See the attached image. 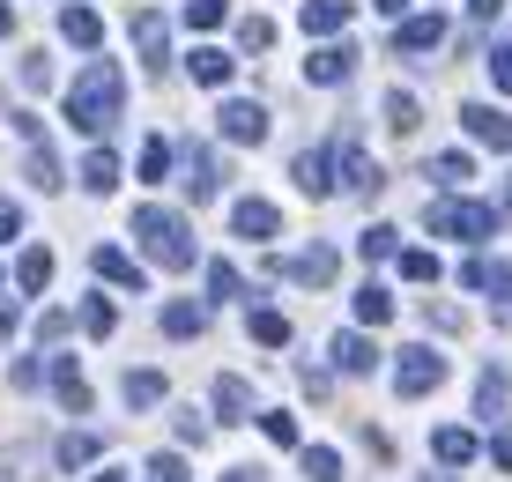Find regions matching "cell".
<instances>
[{
    "instance_id": "13",
    "label": "cell",
    "mask_w": 512,
    "mask_h": 482,
    "mask_svg": "<svg viewBox=\"0 0 512 482\" xmlns=\"http://www.w3.org/2000/svg\"><path fill=\"white\" fill-rule=\"evenodd\" d=\"M231 230H238V238H253V245H268V238H282V208L275 201H238L231 208Z\"/></svg>"
},
{
    "instance_id": "22",
    "label": "cell",
    "mask_w": 512,
    "mask_h": 482,
    "mask_svg": "<svg viewBox=\"0 0 512 482\" xmlns=\"http://www.w3.org/2000/svg\"><path fill=\"white\" fill-rule=\"evenodd\" d=\"M45 282H52V253H45V245H23V260H15V290L38 297Z\"/></svg>"
},
{
    "instance_id": "54",
    "label": "cell",
    "mask_w": 512,
    "mask_h": 482,
    "mask_svg": "<svg viewBox=\"0 0 512 482\" xmlns=\"http://www.w3.org/2000/svg\"><path fill=\"white\" fill-rule=\"evenodd\" d=\"M8 30H15V8H8V0H0V38H8Z\"/></svg>"
},
{
    "instance_id": "47",
    "label": "cell",
    "mask_w": 512,
    "mask_h": 482,
    "mask_svg": "<svg viewBox=\"0 0 512 482\" xmlns=\"http://www.w3.org/2000/svg\"><path fill=\"white\" fill-rule=\"evenodd\" d=\"M8 238H23V208H15L8 193H0V245H8Z\"/></svg>"
},
{
    "instance_id": "21",
    "label": "cell",
    "mask_w": 512,
    "mask_h": 482,
    "mask_svg": "<svg viewBox=\"0 0 512 482\" xmlns=\"http://www.w3.org/2000/svg\"><path fill=\"white\" fill-rule=\"evenodd\" d=\"M297 23H305L312 38H334V30H349V0H305Z\"/></svg>"
},
{
    "instance_id": "43",
    "label": "cell",
    "mask_w": 512,
    "mask_h": 482,
    "mask_svg": "<svg viewBox=\"0 0 512 482\" xmlns=\"http://www.w3.org/2000/svg\"><path fill=\"white\" fill-rule=\"evenodd\" d=\"M401 260V282H438V260L431 253H394Z\"/></svg>"
},
{
    "instance_id": "3",
    "label": "cell",
    "mask_w": 512,
    "mask_h": 482,
    "mask_svg": "<svg viewBox=\"0 0 512 482\" xmlns=\"http://www.w3.org/2000/svg\"><path fill=\"white\" fill-rule=\"evenodd\" d=\"M423 223H431L438 238H461V245H483L490 230H498V208H483V201H468V193H461V201H431V216H423Z\"/></svg>"
},
{
    "instance_id": "29",
    "label": "cell",
    "mask_w": 512,
    "mask_h": 482,
    "mask_svg": "<svg viewBox=\"0 0 512 482\" xmlns=\"http://www.w3.org/2000/svg\"><path fill=\"white\" fill-rule=\"evenodd\" d=\"M297 468H305V482H342V453H334V445H305Z\"/></svg>"
},
{
    "instance_id": "34",
    "label": "cell",
    "mask_w": 512,
    "mask_h": 482,
    "mask_svg": "<svg viewBox=\"0 0 512 482\" xmlns=\"http://www.w3.org/2000/svg\"><path fill=\"white\" fill-rule=\"evenodd\" d=\"M260 438L290 453V445H297V416H290V408H260Z\"/></svg>"
},
{
    "instance_id": "55",
    "label": "cell",
    "mask_w": 512,
    "mask_h": 482,
    "mask_svg": "<svg viewBox=\"0 0 512 482\" xmlns=\"http://www.w3.org/2000/svg\"><path fill=\"white\" fill-rule=\"evenodd\" d=\"M372 8H379V15H401V8H409V0H372Z\"/></svg>"
},
{
    "instance_id": "41",
    "label": "cell",
    "mask_w": 512,
    "mask_h": 482,
    "mask_svg": "<svg viewBox=\"0 0 512 482\" xmlns=\"http://www.w3.org/2000/svg\"><path fill=\"white\" fill-rule=\"evenodd\" d=\"M512 401V386H505V371H490L483 379V394H475V408H483V416H498V408Z\"/></svg>"
},
{
    "instance_id": "16",
    "label": "cell",
    "mask_w": 512,
    "mask_h": 482,
    "mask_svg": "<svg viewBox=\"0 0 512 482\" xmlns=\"http://www.w3.org/2000/svg\"><path fill=\"white\" fill-rule=\"evenodd\" d=\"M290 178H297V193L327 201V193H334V156H327V149H305V156L290 164Z\"/></svg>"
},
{
    "instance_id": "48",
    "label": "cell",
    "mask_w": 512,
    "mask_h": 482,
    "mask_svg": "<svg viewBox=\"0 0 512 482\" xmlns=\"http://www.w3.org/2000/svg\"><path fill=\"white\" fill-rule=\"evenodd\" d=\"M52 82V60H45V52H30V60H23V89H45Z\"/></svg>"
},
{
    "instance_id": "20",
    "label": "cell",
    "mask_w": 512,
    "mask_h": 482,
    "mask_svg": "<svg viewBox=\"0 0 512 482\" xmlns=\"http://www.w3.org/2000/svg\"><path fill=\"white\" fill-rule=\"evenodd\" d=\"M60 38L82 45V52H97V45H104V15H97V8H67V15H60Z\"/></svg>"
},
{
    "instance_id": "19",
    "label": "cell",
    "mask_w": 512,
    "mask_h": 482,
    "mask_svg": "<svg viewBox=\"0 0 512 482\" xmlns=\"http://www.w3.org/2000/svg\"><path fill=\"white\" fill-rule=\"evenodd\" d=\"M431 453H438V468H468V460H475V431L446 423V431H431Z\"/></svg>"
},
{
    "instance_id": "24",
    "label": "cell",
    "mask_w": 512,
    "mask_h": 482,
    "mask_svg": "<svg viewBox=\"0 0 512 482\" xmlns=\"http://www.w3.org/2000/svg\"><path fill=\"white\" fill-rule=\"evenodd\" d=\"M171 171H179V149H171L164 134H149V141H141V178H149V186H164Z\"/></svg>"
},
{
    "instance_id": "49",
    "label": "cell",
    "mask_w": 512,
    "mask_h": 482,
    "mask_svg": "<svg viewBox=\"0 0 512 482\" xmlns=\"http://www.w3.org/2000/svg\"><path fill=\"white\" fill-rule=\"evenodd\" d=\"M179 438H186V445H201V438H208V416H193V408H179Z\"/></svg>"
},
{
    "instance_id": "8",
    "label": "cell",
    "mask_w": 512,
    "mask_h": 482,
    "mask_svg": "<svg viewBox=\"0 0 512 482\" xmlns=\"http://www.w3.org/2000/svg\"><path fill=\"white\" fill-rule=\"evenodd\" d=\"M179 164H186V201H216V186L231 178V171H216V149H208V141L179 149Z\"/></svg>"
},
{
    "instance_id": "38",
    "label": "cell",
    "mask_w": 512,
    "mask_h": 482,
    "mask_svg": "<svg viewBox=\"0 0 512 482\" xmlns=\"http://www.w3.org/2000/svg\"><path fill=\"white\" fill-rule=\"evenodd\" d=\"M208 290H216V305H223V297H245V275L231 260H208Z\"/></svg>"
},
{
    "instance_id": "37",
    "label": "cell",
    "mask_w": 512,
    "mask_h": 482,
    "mask_svg": "<svg viewBox=\"0 0 512 482\" xmlns=\"http://www.w3.org/2000/svg\"><path fill=\"white\" fill-rule=\"evenodd\" d=\"M357 253H364V260H394V253H401V230H386V223H379V230H364Z\"/></svg>"
},
{
    "instance_id": "39",
    "label": "cell",
    "mask_w": 512,
    "mask_h": 482,
    "mask_svg": "<svg viewBox=\"0 0 512 482\" xmlns=\"http://www.w3.org/2000/svg\"><path fill=\"white\" fill-rule=\"evenodd\" d=\"M238 45H245V52H268V45H275V23H268V15H245V23H238Z\"/></svg>"
},
{
    "instance_id": "15",
    "label": "cell",
    "mask_w": 512,
    "mask_h": 482,
    "mask_svg": "<svg viewBox=\"0 0 512 482\" xmlns=\"http://www.w3.org/2000/svg\"><path fill=\"white\" fill-rule=\"evenodd\" d=\"M186 75L201 82V89H223V82L238 75V60H231L223 45H193V52H186Z\"/></svg>"
},
{
    "instance_id": "28",
    "label": "cell",
    "mask_w": 512,
    "mask_h": 482,
    "mask_svg": "<svg viewBox=\"0 0 512 482\" xmlns=\"http://www.w3.org/2000/svg\"><path fill=\"white\" fill-rule=\"evenodd\" d=\"M23 178H30L38 193H60V156H52L45 141H30V164H23Z\"/></svg>"
},
{
    "instance_id": "7",
    "label": "cell",
    "mask_w": 512,
    "mask_h": 482,
    "mask_svg": "<svg viewBox=\"0 0 512 482\" xmlns=\"http://www.w3.org/2000/svg\"><path fill=\"white\" fill-rule=\"evenodd\" d=\"M216 127H223V141H238V149H253V141H268V112H260L253 97H231L216 112Z\"/></svg>"
},
{
    "instance_id": "4",
    "label": "cell",
    "mask_w": 512,
    "mask_h": 482,
    "mask_svg": "<svg viewBox=\"0 0 512 482\" xmlns=\"http://www.w3.org/2000/svg\"><path fill=\"white\" fill-rule=\"evenodd\" d=\"M446 386V356L438 349H401V364H394V394H438Z\"/></svg>"
},
{
    "instance_id": "17",
    "label": "cell",
    "mask_w": 512,
    "mask_h": 482,
    "mask_svg": "<svg viewBox=\"0 0 512 482\" xmlns=\"http://www.w3.org/2000/svg\"><path fill=\"white\" fill-rule=\"evenodd\" d=\"M90 267H97V282H112V290H141V267L119 253V245H97Z\"/></svg>"
},
{
    "instance_id": "40",
    "label": "cell",
    "mask_w": 512,
    "mask_h": 482,
    "mask_svg": "<svg viewBox=\"0 0 512 482\" xmlns=\"http://www.w3.org/2000/svg\"><path fill=\"white\" fill-rule=\"evenodd\" d=\"M223 15H231V0H186V23L193 30H216Z\"/></svg>"
},
{
    "instance_id": "33",
    "label": "cell",
    "mask_w": 512,
    "mask_h": 482,
    "mask_svg": "<svg viewBox=\"0 0 512 482\" xmlns=\"http://www.w3.org/2000/svg\"><path fill=\"white\" fill-rule=\"evenodd\" d=\"M290 334H297V327H290L282 312H268V305L253 312V342H260V349H290Z\"/></svg>"
},
{
    "instance_id": "18",
    "label": "cell",
    "mask_w": 512,
    "mask_h": 482,
    "mask_svg": "<svg viewBox=\"0 0 512 482\" xmlns=\"http://www.w3.org/2000/svg\"><path fill=\"white\" fill-rule=\"evenodd\" d=\"M334 364H342L349 379H372V371H379V349L364 342V334H334Z\"/></svg>"
},
{
    "instance_id": "23",
    "label": "cell",
    "mask_w": 512,
    "mask_h": 482,
    "mask_svg": "<svg viewBox=\"0 0 512 482\" xmlns=\"http://www.w3.org/2000/svg\"><path fill=\"white\" fill-rule=\"evenodd\" d=\"M423 178H438V186H468V178H475V156L468 149H446V156H431V164H423Z\"/></svg>"
},
{
    "instance_id": "31",
    "label": "cell",
    "mask_w": 512,
    "mask_h": 482,
    "mask_svg": "<svg viewBox=\"0 0 512 482\" xmlns=\"http://www.w3.org/2000/svg\"><path fill=\"white\" fill-rule=\"evenodd\" d=\"M119 394H127V408H156V401H164V371H127Z\"/></svg>"
},
{
    "instance_id": "12",
    "label": "cell",
    "mask_w": 512,
    "mask_h": 482,
    "mask_svg": "<svg viewBox=\"0 0 512 482\" xmlns=\"http://www.w3.org/2000/svg\"><path fill=\"white\" fill-rule=\"evenodd\" d=\"M349 75H357V45H320V52H312V60H305V82H320V89H334V82H349Z\"/></svg>"
},
{
    "instance_id": "52",
    "label": "cell",
    "mask_w": 512,
    "mask_h": 482,
    "mask_svg": "<svg viewBox=\"0 0 512 482\" xmlns=\"http://www.w3.org/2000/svg\"><path fill=\"white\" fill-rule=\"evenodd\" d=\"M498 8H505V0H468V15H475V23H490Z\"/></svg>"
},
{
    "instance_id": "44",
    "label": "cell",
    "mask_w": 512,
    "mask_h": 482,
    "mask_svg": "<svg viewBox=\"0 0 512 482\" xmlns=\"http://www.w3.org/2000/svg\"><path fill=\"white\" fill-rule=\"evenodd\" d=\"M0 482H38V475H30V453H23V445H8V453H0Z\"/></svg>"
},
{
    "instance_id": "35",
    "label": "cell",
    "mask_w": 512,
    "mask_h": 482,
    "mask_svg": "<svg viewBox=\"0 0 512 482\" xmlns=\"http://www.w3.org/2000/svg\"><path fill=\"white\" fill-rule=\"evenodd\" d=\"M386 127H394V134H416V127H423V104L394 89V97H386Z\"/></svg>"
},
{
    "instance_id": "26",
    "label": "cell",
    "mask_w": 512,
    "mask_h": 482,
    "mask_svg": "<svg viewBox=\"0 0 512 482\" xmlns=\"http://www.w3.org/2000/svg\"><path fill=\"white\" fill-rule=\"evenodd\" d=\"M216 416L245 423V416H253V386H245V379H216Z\"/></svg>"
},
{
    "instance_id": "32",
    "label": "cell",
    "mask_w": 512,
    "mask_h": 482,
    "mask_svg": "<svg viewBox=\"0 0 512 482\" xmlns=\"http://www.w3.org/2000/svg\"><path fill=\"white\" fill-rule=\"evenodd\" d=\"M512 282V267H498V260H461V290H505Z\"/></svg>"
},
{
    "instance_id": "50",
    "label": "cell",
    "mask_w": 512,
    "mask_h": 482,
    "mask_svg": "<svg viewBox=\"0 0 512 482\" xmlns=\"http://www.w3.org/2000/svg\"><path fill=\"white\" fill-rule=\"evenodd\" d=\"M423 312H431V327H438V334H461V312H453V305H423Z\"/></svg>"
},
{
    "instance_id": "6",
    "label": "cell",
    "mask_w": 512,
    "mask_h": 482,
    "mask_svg": "<svg viewBox=\"0 0 512 482\" xmlns=\"http://www.w3.org/2000/svg\"><path fill=\"white\" fill-rule=\"evenodd\" d=\"M334 171H342V186L357 193V201H379V186H386V171L357 149V141H334Z\"/></svg>"
},
{
    "instance_id": "30",
    "label": "cell",
    "mask_w": 512,
    "mask_h": 482,
    "mask_svg": "<svg viewBox=\"0 0 512 482\" xmlns=\"http://www.w3.org/2000/svg\"><path fill=\"white\" fill-rule=\"evenodd\" d=\"M82 186H90V193H112V186H119V156H112V149H90V156H82Z\"/></svg>"
},
{
    "instance_id": "36",
    "label": "cell",
    "mask_w": 512,
    "mask_h": 482,
    "mask_svg": "<svg viewBox=\"0 0 512 482\" xmlns=\"http://www.w3.org/2000/svg\"><path fill=\"white\" fill-rule=\"evenodd\" d=\"M97 453H104V445H97L90 431H75V438H60V453H52V460H60V468H90Z\"/></svg>"
},
{
    "instance_id": "2",
    "label": "cell",
    "mask_w": 512,
    "mask_h": 482,
    "mask_svg": "<svg viewBox=\"0 0 512 482\" xmlns=\"http://www.w3.org/2000/svg\"><path fill=\"white\" fill-rule=\"evenodd\" d=\"M134 238H141V253L164 267V275H186V267L201 260L193 223L179 216V208H164V201H141V208H134Z\"/></svg>"
},
{
    "instance_id": "14",
    "label": "cell",
    "mask_w": 512,
    "mask_h": 482,
    "mask_svg": "<svg viewBox=\"0 0 512 482\" xmlns=\"http://www.w3.org/2000/svg\"><path fill=\"white\" fill-rule=\"evenodd\" d=\"M45 379H52V394H60L67 416H90V386H82L75 356H52V364H45Z\"/></svg>"
},
{
    "instance_id": "10",
    "label": "cell",
    "mask_w": 512,
    "mask_h": 482,
    "mask_svg": "<svg viewBox=\"0 0 512 482\" xmlns=\"http://www.w3.org/2000/svg\"><path fill=\"white\" fill-rule=\"evenodd\" d=\"M446 45V15H394V52H438Z\"/></svg>"
},
{
    "instance_id": "11",
    "label": "cell",
    "mask_w": 512,
    "mask_h": 482,
    "mask_svg": "<svg viewBox=\"0 0 512 482\" xmlns=\"http://www.w3.org/2000/svg\"><path fill=\"white\" fill-rule=\"evenodd\" d=\"M461 134H475L483 149H512V119L498 104H461Z\"/></svg>"
},
{
    "instance_id": "46",
    "label": "cell",
    "mask_w": 512,
    "mask_h": 482,
    "mask_svg": "<svg viewBox=\"0 0 512 482\" xmlns=\"http://www.w3.org/2000/svg\"><path fill=\"white\" fill-rule=\"evenodd\" d=\"M149 475H156V482H186V460H179V453H156Z\"/></svg>"
},
{
    "instance_id": "42",
    "label": "cell",
    "mask_w": 512,
    "mask_h": 482,
    "mask_svg": "<svg viewBox=\"0 0 512 482\" xmlns=\"http://www.w3.org/2000/svg\"><path fill=\"white\" fill-rule=\"evenodd\" d=\"M82 327H90V334H112V327H119V305H104V297H90V305H82Z\"/></svg>"
},
{
    "instance_id": "25",
    "label": "cell",
    "mask_w": 512,
    "mask_h": 482,
    "mask_svg": "<svg viewBox=\"0 0 512 482\" xmlns=\"http://www.w3.org/2000/svg\"><path fill=\"white\" fill-rule=\"evenodd\" d=\"M201 327H208L201 305H186V297H171V305H164V334H171V342H193Z\"/></svg>"
},
{
    "instance_id": "56",
    "label": "cell",
    "mask_w": 512,
    "mask_h": 482,
    "mask_svg": "<svg viewBox=\"0 0 512 482\" xmlns=\"http://www.w3.org/2000/svg\"><path fill=\"white\" fill-rule=\"evenodd\" d=\"M97 482H127V475H119V468H104V475H97Z\"/></svg>"
},
{
    "instance_id": "1",
    "label": "cell",
    "mask_w": 512,
    "mask_h": 482,
    "mask_svg": "<svg viewBox=\"0 0 512 482\" xmlns=\"http://www.w3.org/2000/svg\"><path fill=\"white\" fill-rule=\"evenodd\" d=\"M119 112H127V75H119V60H90V67H82V82L67 89V127L112 134Z\"/></svg>"
},
{
    "instance_id": "9",
    "label": "cell",
    "mask_w": 512,
    "mask_h": 482,
    "mask_svg": "<svg viewBox=\"0 0 512 482\" xmlns=\"http://www.w3.org/2000/svg\"><path fill=\"white\" fill-rule=\"evenodd\" d=\"M127 30H134V52H141V60L156 67V75H164V67H171V23H164L156 8H141Z\"/></svg>"
},
{
    "instance_id": "45",
    "label": "cell",
    "mask_w": 512,
    "mask_h": 482,
    "mask_svg": "<svg viewBox=\"0 0 512 482\" xmlns=\"http://www.w3.org/2000/svg\"><path fill=\"white\" fill-rule=\"evenodd\" d=\"M490 82L512 97V38H498V52H490Z\"/></svg>"
},
{
    "instance_id": "5",
    "label": "cell",
    "mask_w": 512,
    "mask_h": 482,
    "mask_svg": "<svg viewBox=\"0 0 512 482\" xmlns=\"http://www.w3.org/2000/svg\"><path fill=\"white\" fill-rule=\"evenodd\" d=\"M268 275H282V282H312V290H327L334 275H342V260H334V245H312V253H290V260H268Z\"/></svg>"
},
{
    "instance_id": "53",
    "label": "cell",
    "mask_w": 512,
    "mask_h": 482,
    "mask_svg": "<svg viewBox=\"0 0 512 482\" xmlns=\"http://www.w3.org/2000/svg\"><path fill=\"white\" fill-rule=\"evenodd\" d=\"M223 482H260V468H231V475H223Z\"/></svg>"
},
{
    "instance_id": "27",
    "label": "cell",
    "mask_w": 512,
    "mask_h": 482,
    "mask_svg": "<svg viewBox=\"0 0 512 482\" xmlns=\"http://www.w3.org/2000/svg\"><path fill=\"white\" fill-rule=\"evenodd\" d=\"M349 305H357L364 327H386V319H394V297H386L379 282H357V297H349Z\"/></svg>"
},
{
    "instance_id": "51",
    "label": "cell",
    "mask_w": 512,
    "mask_h": 482,
    "mask_svg": "<svg viewBox=\"0 0 512 482\" xmlns=\"http://www.w3.org/2000/svg\"><path fill=\"white\" fill-rule=\"evenodd\" d=\"M490 460H498V468L512 475V431H498V438H490Z\"/></svg>"
}]
</instances>
